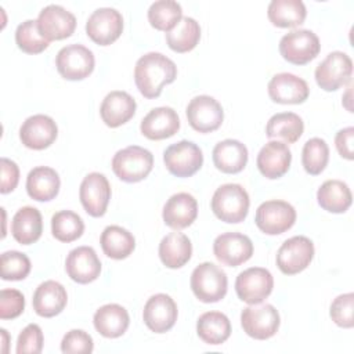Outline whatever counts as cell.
<instances>
[{
    "label": "cell",
    "mask_w": 354,
    "mask_h": 354,
    "mask_svg": "<svg viewBox=\"0 0 354 354\" xmlns=\"http://www.w3.org/2000/svg\"><path fill=\"white\" fill-rule=\"evenodd\" d=\"M177 77L176 64L160 53H147L136 62L134 82L145 98H156Z\"/></svg>",
    "instance_id": "6da1fadb"
},
{
    "label": "cell",
    "mask_w": 354,
    "mask_h": 354,
    "mask_svg": "<svg viewBox=\"0 0 354 354\" xmlns=\"http://www.w3.org/2000/svg\"><path fill=\"white\" fill-rule=\"evenodd\" d=\"M212 210L224 223L236 224L246 218L249 212V195L239 184H224L212 196Z\"/></svg>",
    "instance_id": "7a4b0ae2"
},
{
    "label": "cell",
    "mask_w": 354,
    "mask_h": 354,
    "mask_svg": "<svg viewBox=\"0 0 354 354\" xmlns=\"http://www.w3.org/2000/svg\"><path fill=\"white\" fill-rule=\"evenodd\" d=\"M153 155L138 145H130L118 151L112 158V170L118 178L126 183H138L152 170Z\"/></svg>",
    "instance_id": "3957f363"
},
{
    "label": "cell",
    "mask_w": 354,
    "mask_h": 354,
    "mask_svg": "<svg viewBox=\"0 0 354 354\" xmlns=\"http://www.w3.org/2000/svg\"><path fill=\"white\" fill-rule=\"evenodd\" d=\"M227 288V274L210 261L201 263L191 274V289L196 299L203 303L220 301L225 296Z\"/></svg>",
    "instance_id": "277c9868"
},
{
    "label": "cell",
    "mask_w": 354,
    "mask_h": 354,
    "mask_svg": "<svg viewBox=\"0 0 354 354\" xmlns=\"http://www.w3.org/2000/svg\"><path fill=\"white\" fill-rule=\"evenodd\" d=\"M279 324V313L272 304H250L241 313L243 332L257 340L272 337L278 332Z\"/></svg>",
    "instance_id": "5b68a950"
},
{
    "label": "cell",
    "mask_w": 354,
    "mask_h": 354,
    "mask_svg": "<svg viewBox=\"0 0 354 354\" xmlns=\"http://www.w3.org/2000/svg\"><path fill=\"white\" fill-rule=\"evenodd\" d=\"M321 50L318 36L308 29H295L279 40V53L290 64L304 65L313 61Z\"/></svg>",
    "instance_id": "8992f818"
},
{
    "label": "cell",
    "mask_w": 354,
    "mask_h": 354,
    "mask_svg": "<svg viewBox=\"0 0 354 354\" xmlns=\"http://www.w3.org/2000/svg\"><path fill=\"white\" fill-rule=\"evenodd\" d=\"M296 221L295 207L285 201H266L257 210L254 223L267 235H279L290 230Z\"/></svg>",
    "instance_id": "52a82bcc"
},
{
    "label": "cell",
    "mask_w": 354,
    "mask_h": 354,
    "mask_svg": "<svg viewBox=\"0 0 354 354\" xmlns=\"http://www.w3.org/2000/svg\"><path fill=\"white\" fill-rule=\"evenodd\" d=\"M163 162L173 176L191 177L202 167L203 153L195 142L183 140L165 149Z\"/></svg>",
    "instance_id": "ba28073f"
},
{
    "label": "cell",
    "mask_w": 354,
    "mask_h": 354,
    "mask_svg": "<svg viewBox=\"0 0 354 354\" xmlns=\"http://www.w3.org/2000/svg\"><path fill=\"white\" fill-rule=\"evenodd\" d=\"M94 65L93 51L82 44L65 46L55 57L57 71L66 80L86 79L94 71Z\"/></svg>",
    "instance_id": "9c48e42d"
},
{
    "label": "cell",
    "mask_w": 354,
    "mask_h": 354,
    "mask_svg": "<svg viewBox=\"0 0 354 354\" xmlns=\"http://www.w3.org/2000/svg\"><path fill=\"white\" fill-rule=\"evenodd\" d=\"M353 61L343 51H332L315 68L317 84L325 91H335L351 80Z\"/></svg>",
    "instance_id": "30bf717a"
},
{
    "label": "cell",
    "mask_w": 354,
    "mask_h": 354,
    "mask_svg": "<svg viewBox=\"0 0 354 354\" xmlns=\"http://www.w3.org/2000/svg\"><path fill=\"white\" fill-rule=\"evenodd\" d=\"M314 257L313 242L303 235L286 239L277 252V266L286 275H295L306 270Z\"/></svg>",
    "instance_id": "8fae6325"
},
{
    "label": "cell",
    "mask_w": 354,
    "mask_h": 354,
    "mask_svg": "<svg viewBox=\"0 0 354 354\" xmlns=\"http://www.w3.org/2000/svg\"><path fill=\"white\" fill-rule=\"evenodd\" d=\"M274 288V278L267 268L250 267L238 274L235 290L238 297L248 304H259L270 296Z\"/></svg>",
    "instance_id": "7c38bea8"
},
{
    "label": "cell",
    "mask_w": 354,
    "mask_h": 354,
    "mask_svg": "<svg viewBox=\"0 0 354 354\" xmlns=\"http://www.w3.org/2000/svg\"><path fill=\"white\" fill-rule=\"evenodd\" d=\"M123 30L122 14L111 7H101L91 12L86 22L87 36L100 46L113 43Z\"/></svg>",
    "instance_id": "4fadbf2b"
},
{
    "label": "cell",
    "mask_w": 354,
    "mask_h": 354,
    "mask_svg": "<svg viewBox=\"0 0 354 354\" xmlns=\"http://www.w3.org/2000/svg\"><path fill=\"white\" fill-rule=\"evenodd\" d=\"M187 119L189 126L199 133L217 130L224 119L223 106L210 95H196L187 105Z\"/></svg>",
    "instance_id": "5bb4252c"
},
{
    "label": "cell",
    "mask_w": 354,
    "mask_h": 354,
    "mask_svg": "<svg viewBox=\"0 0 354 354\" xmlns=\"http://www.w3.org/2000/svg\"><path fill=\"white\" fill-rule=\"evenodd\" d=\"M79 198L82 206L90 216H104L111 199V185L108 178L102 173H88L80 184Z\"/></svg>",
    "instance_id": "9a60e30c"
},
{
    "label": "cell",
    "mask_w": 354,
    "mask_h": 354,
    "mask_svg": "<svg viewBox=\"0 0 354 354\" xmlns=\"http://www.w3.org/2000/svg\"><path fill=\"white\" fill-rule=\"evenodd\" d=\"M36 21L41 36L47 41L66 39L72 36L76 28L75 15L58 4L44 7Z\"/></svg>",
    "instance_id": "2e32d148"
},
{
    "label": "cell",
    "mask_w": 354,
    "mask_h": 354,
    "mask_svg": "<svg viewBox=\"0 0 354 354\" xmlns=\"http://www.w3.org/2000/svg\"><path fill=\"white\" fill-rule=\"evenodd\" d=\"M177 304L166 293L151 296L142 310V319L149 330L165 333L170 330L177 321Z\"/></svg>",
    "instance_id": "e0dca14e"
},
{
    "label": "cell",
    "mask_w": 354,
    "mask_h": 354,
    "mask_svg": "<svg viewBox=\"0 0 354 354\" xmlns=\"http://www.w3.org/2000/svg\"><path fill=\"white\" fill-rule=\"evenodd\" d=\"M213 253L224 266L236 267L252 257L253 243L248 235L241 232H225L214 239Z\"/></svg>",
    "instance_id": "ac0fdd59"
},
{
    "label": "cell",
    "mask_w": 354,
    "mask_h": 354,
    "mask_svg": "<svg viewBox=\"0 0 354 354\" xmlns=\"http://www.w3.org/2000/svg\"><path fill=\"white\" fill-rule=\"evenodd\" d=\"M58 136L57 123L47 115L29 116L19 129V138L26 148L44 149L48 148Z\"/></svg>",
    "instance_id": "d6986e66"
},
{
    "label": "cell",
    "mask_w": 354,
    "mask_h": 354,
    "mask_svg": "<svg viewBox=\"0 0 354 354\" xmlns=\"http://www.w3.org/2000/svg\"><path fill=\"white\" fill-rule=\"evenodd\" d=\"M68 277L77 283H90L100 277L101 261L91 246H77L65 260Z\"/></svg>",
    "instance_id": "ffe728a7"
},
{
    "label": "cell",
    "mask_w": 354,
    "mask_h": 354,
    "mask_svg": "<svg viewBox=\"0 0 354 354\" xmlns=\"http://www.w3.org/2000/svg\"><path fill=\"white\" fill-rule=\"evenodd\" d=\"M267 88L270 98L278 104H301L310 94L307 82L288 72L274 75Z\"/></svg>",
    "instance_id": "44dd1931"
},
{
    "label": "cell",
    "mask_w": 354,
    "mask_h": 354,
    "mask_svg": "<svg viewBox=\"0 0 354 354\" xmlns=\"http://www.w3.org/2000/svg\"><path fill=\"white\" fill-rule=\"evenodd\" d=\"M292 152L289 147L281 141L267 142L257 153L256 165L260 173L270 180L282 177L290 167Z\"/></svg>",
    "instance_id": "7402d4cb"
},
{
    "label": "cell",
    "mask_w": 354,
    "mask_h": 354,
    "mask_svg": "<svg viewBox=\"0 0 354 354\" xmlns=\"http://www.w3.org/2000/svg\"><path fill=\"white\" fill-rule=\"evenodd\" d=\"M180 129V118L170 106L151 109L141 120L140 130L149 140H165L174 136Z\"/></svg>",
    "instance_id": "603a6c76"
},
{
    "label": "cell",
    "mask_w": 354,
    "mask_h": 354,
    "mask_svg": "<svg viewBox=\"0 0 354 354\" xmlns=\"http://www.w3.org/2000/svg\"><path fill=\"white\" fill-rule=\"evenodd\" d=\"M198 216V202L188 192H178L171 195L163 206V221L173 230H183L189 227Z\"/></svg>",
    "instance_id": "cb8c5ba5"
},
{
    "label": "cell",
    "mask_w": 354,
    "mask_h": 354,
    "mask_svg": "<svg viewBox=\"0 0 354 354\" xmlns=\"http://www.w3.org/2000/svg\"><path fill=\"white\" fill-rule=\"evenodd\" d=\"M136 108V100L129 93L115 90L108 93L102 100L100 115L108 127H119L134 116Z\"/></svg>",
    "instance_id": "d4e9b609"
},
{
    "label": "cell",
    "mask_w": 354,
    "mask_h": 354,
    "mask_svg": "<svg viewBox=\"0 0 354 354\" xmlns=\"http://www.w3.org/2000/svg\"><path fill=\"white\" fill-rule=\"evenodd\" d=\"M68 295L65 288L57 281H44L41 282L32 299L33 310L37 315L44 318H51L58 315L66 306Z\"/></svg>",
    "instance_id": "484cf974"
},
{
    "label": "cell",
    "mask_w": 354,
    "mask_h": 354,
    "mask_svg": "<svg viewBox=\"0 0 354 354\" xmlns=\"http://www.w3.org/2000/svg\"><path fill=\"white\" fill-rule=\"evenodd\" d=\"M214 166L227 174H235L245 169L248 163V148L238 140H224L213 148Z\"/></svg>",
    "instance_id": "4316f807"
},
{
    "label": "cell",
    "mask_w": 354,
    "mask_h": 354,
    "mask_svg": "<svg viewBox=\"0 0 354 354\" xmlns=\"http://www.w3.org/2000/svg\"><path fill=\"white\" fill-rule=\"evenodd\" d=\"M94 328L104 337L115 339L122 336L130 324L129 313L124 307L116 303H109L100 307L93 317Z\"/></svg>",
    "instance_id": "83f0119b"
},
{
    "label": "cell",
    "mask_w": 354,
    "mask_h": 354,
    "mask_svg": "<svg viewBox=\"0 0 354 354\" xmlns=\"http://www.w3.org/2000/svg\"><path fill=\"white\" fill-rule=\"evenodd\" d=\"M59 176L47 166H37L32 169L26 177V192L37 202H48L59 192Z\"/></svg>",
    "instance_id": "f1b7e54d"
},
{
    "label": "cell",
    "mask_w": 354,
    "mask_h": 354,
    "mask_svg": "<svg viewBox=\"0 0 354 354\" xmlns=\"http://www.w3.org/2000/svg\"><path fill=\"white\" fill-rule=\"evenodd\" d=\"M43 232L41 213L32 206L21 207L12 217L11 234L21 245L35 243Z\"/></svg>",
    "instance_id": "f546056e"
},
{
    "label": "cell",
    "mask_w": 354,
    "mask_h": 354,
    "mask_svg": "<svg viewBox=\"0 0 354 354\" xmlns=\"http://www.w3.org/2000/svg\"><path fill=\"white\" fill-rule=\"evenodd\" d=\"M192 254V243L189 238L181 232H170L162 238L159 243L160 261L169 268H180L185 266Z\"/></svg>",
    "instance_id": "4dcf8cb0"
},
{
    "label": "cell",
    "mask_w": 354,
    "mask_h": 354,
    "mask_svg": "<svg viewBox=\"0 0 354 354\" xmlns=\"http://www.w3.org/2000/svg\"><path fill=\"white\" fill-rule=\"evenodd\" d=\"M318 205L330 213H344L353 202L348 185L340 180H326L317 191Z\"/></svg>",
    "instance_id": "1f68e13d"
},
{
    "label": "cell",
    "mask_w": 354,
    "mask_h": 354,
    "mask_svg": "<svg viewBox=\"0 0 354 354\" xmlns=\"http://www.w3.org/2000/svg\"><path fill=\"white\" fill-rule=\"evenodd\" d=\"M196 333L206 344L217 346L230 337L231 322L228 317L220 311H207L198 318Z\"/></svg>",
    "instance_id": "d6a6232c"
},
{
    "label": "cell",
    "mask_w": 354,
    "mask_h": 354,
    "mask_svg": "<svg viewBox=\"0 0 354 354\" xmlns=\"http://www.w3.org/2000/svg\"><path fill=\"white\" fill-rule=\"evenodd\" d=\"M267 15L278 28H295L304 22L307 11L301 0H271Z\"/></svg>",
    "instance_id": "836d02e7"
},
{
    "label": "cell",
    "mask_w": 354,
    "mask_h": 354,
    "mask_svg": "<svg viewBox=\"0 0 354 354\" xmlns=\"http://www.w3.org/2000/svg\"><path fill=\"white\" fill-rule=\"evenodd\" d=\"M100 243L102 252L115 260L129 257L136 248L133 234L120 225H108L101 234Z\"/></svg>",
    "instance_id": "e575fe53"
},
{
    "label": "cell",
    "mask_w": 354,
    "mask_h": 354,
    "mask_svg": "<svg viewBox=\"0 0 354 354\" xmlns=\"http://www.w3.org/2000/svg\"><path fill=\"white\" fill-rule=\"evenodd\" d=\"M201 39V26L191 17H183L177 25L166 32L167 46L176 53H188L196 47Z\"/></svg>",
    "instance_id": "d590c367"
},
{
    "label": "cell",
    "mask_w": 354,
    "mask_h": 354,
    "mask_svg": "<svg viewBox=\"0 0 354 354\" xmlns=\"http://www.w3.org/2000/svg\"><path fill=\"white\" fill-rule=\"evenodd\" d=\"M304 130L301 118L293 112H281L272 115L266 126V136L268 138H282L286 142H296Z\"/></svg>",
    "instance_id": "8d00e7d4"
},
{
    "label": "cell",
    "mask_w": 354,
    "mask_h": 354,
    "mask_svg": "<svg viewBox=\"0 0 354 354\" xmlns=\"http://www.w3.org/2000/svg\"><path fill=\"white\" fill-rule=\"evenodd\" d=\"M83 231L82 217L72 210H61L51 217V232L59 242H73L82 236Z\"/></svg>",
    "instance_id": "74e56055"
},
{
    "label": "cell",
    "mask_w": 354,
    "mask_h": 354,
    "mask_svg": "<svg viewBox=\"0 0 354 354\" xmlns=\"http://www.w3.org/2000/svg\"><path fill=\"white\" fill-rule=\"evenodd\" d=\"M183 18V8L174 0H158L148 8V21L158 29L169 32Z\"/></svg>",
    "instance_id": "f35d334b"
},
{
    "label": "cell",
    "mask_w": 354,
    "mask_h": 354,
    "mask_svg": "<svg viewBox=\"0 0 354 354\" xmlns=\"http://www.w3.org/2000/svg\"><path fill=\"white\" fill-rule=\"evenodd\" d=\"M329 160V147L325 140L314 137L306 141L303 151H301V163L304 170L311 174L317 176L324 171Z\"/></svg>",
    "instance_id": "ab89813d"
},
{
    "label": "cell",
    "mask_w": 354,
    "mask_h": 354,
    "mask_svg": "<svg viewBox=\"0 0 354 354\" xmlns=\"http://www.w3.org/2000/svg\"><path fill=\"white\" fill-rule=\"evenodd\" d=\"M15 43L26 54H39L48 47V43L40 33L37 21L26 19L15 30Z\"/></svg>",
    "instance_id": "60d3db41"
},
{
    "label": "cell",
    "mask_w": 354,
    "mask_h": 354,
    "mask_svg": "<svg viewBox=\"0 0 354 354\" xmlns=\"http://www.w3.org/2000/svg\"><path fill=\"white\" fill-rule=\"evenodd\" d=\"M0 270L4 281H21L30 272V260L25 253L8 250L0 257Z\"/></svg>",
    "instance_id": "b9f144b4"
},
{
    "label": "cell",
    "mask_w": 354,
    "mask_h": 354,
    "mask_svg": "<svg viewBox=\"0 0 354 354\" xmlns=\"http://www.w3.org/2000/svg\"><path fill=\"white\" fill-rule=\"evenodd\" d=\"M353 310H354V293L348 292L339 295L330 304V318L342 328H353Z\"/></svg>",
    "instance_id": "7bdbcfd3"
},
{
    "label": "cell",
    "mask_w": 354,
    "mask_h": 354,
    "mask_svg": "<svg viewBox=\"0 0 354 354\" xmlns=\"http://www.w3.org/2000/svg\"><path fill=\"white\" fill-rule=\"evenodd\" d=\"M43 332L37 324H29L22 329L17 340L18 354H39L43 350Z\"/></svg>",
    "instance_id": "ee69618b"
},
{
    "label": "cell",
    "mask_w": 354,
    "mask_h": 354,
    "mask_svg": "<svg viewBox=\"0 0 354 354\" xmlns=\"http://www.w3.org/2000/svg\"><path fill=\"white\" fill-rule=\"evenodd\" d=\"M94 348L93 337L82 330V329H72L69 330L61 342V351L71 354V353H82V354H88Z\"/></svg>",
    "instance_id": "f6af8a7d"
},
{
    "label": "cell",
    "mask_w": 354,
    "mask_h": 354,
    "mask_svg": "<svg viewBox=\"0 0 354 354\" xmlns=\"http://www.w3.org/2000/svg\"><path fill=\"white\" fill-rule=\"evenodd\" d=\"M25 308V297L17 289H3L0 296V318L12 319L19 317Z\"/></svg>",
    "instance_id": "bcb514c9"
},
{
    "label": "cell",
    "mask_w": 354,
    "mask_h": 354,
    "mask_svg": "<svg viewBox=\"0 0 354 354\" xmlns=\"http://www.w3.org/2000/svg\"><path fill=\"white\" fill-rule=\"evenodd\" d=\"M19 181V169L17 163L11 159L1 158V194H8L14 191Z\"/></svg>",
    "instance_id": "7dc6e473"
},
{
    "label": "cell",
    "mask_w": 354,
    "mask_h": 354,
    "mask_svg": "<svg viewBox=\"0 0 354 354\" xmlns=\"http://www.w3.org/2000/svg\"><path fill=\"white\" fill-rule=\"evenodd\" d=\"M353 138H354V127L348 126L337 131L335 137V145L339 152V155L344 159L351 160L354 158L353 155Z\"/></svg>",
    "instance_id": "c3c4849f"
}]
</instances>
